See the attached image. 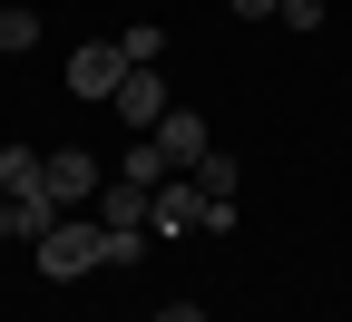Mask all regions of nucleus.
Segmentation results:
<instances>
[{
	"mask_svg": "<svg viewBox=\"0 0 352 322\" xmlns=\"http://www.w3.org/2000/svg\"><path fill=\"white\" fill-rule=\"evenodd\" d=\"M118 176H138V186H166V176H176V166H166V147H157V137H138V147H127V157H118Z\"/></svg>",
	"mask_w": 352,
	"mask_h": 322,
	"instance_id": "obj_11",
	"label": "nucleus"
},
{
	"mask_svg": "<svg viewBox=\"0 0 352 322\" xmlns=\"http://www.w3.org/2000/svg\"><path fill=\"white\" fill-rule=\"evenodd\" d=\"M0 49H10V59H30V49H39V10H20V0H0Z\"/></svg>",
	"mask_w": 352,
	"mask_h": 322,
	"instance_id": "obj_9",
	"label": "nucleus"
},
{
	"mask_svg": "<svg viewBox=\"0 0 352 322\" xmlns=\"http://www.w3.org/2000/svg\"><path fill=\"white\" fill-rule=\"evenodd\" d=\"M0 244H20V205L10 196H0Z\"/></svg>",
	"mask_w": 352,
	"mask_h": 322,
	"instance_id": "obj_16",
	"label": "nucleus"
},
{
	"mask_svg": "<svg viewBox=\"0 0 352 322\" xmlns=\"http://www.w3.org/2000/svg\"><path fill=\"white\" fill-rule=\"evenodd\" d=\"M88 264H98V225H88V215H59L50 235H39V273H50V284H78Z\"/></svg>",
	"mask_w": 352,
	"mask_h": 322,
	"instance_id": "obj_1",
	"label": "nucleus"
},
{
	"mask_svg": "<svg viewBox=\"0 0 352 322\" xmlns=\"http://www.w3.org/2000/svg\"><path fill=\"white\" fill-rule=\"evenodd\" d=\"M147 322H206V312H196V303H157Z\"/></svg>",
	"mask_w": 352,
	"mask_h": 322,
	"instance_id": "obj_14",
	"label": "nucleus"
},
{
	"mask_svg": "<svg viewBox=\"0 0 352 322\" xmlns=\"http://www.w3.org/2000/svg\"><path fill=\"white\" fill-rule=\"evenodd\" d=\"M98 225H118V235H147V186H138V176H108V186H98Z\"/></svg>",
	"mask_w": 352,
	"mask_h": 322,
	"instance_id": "obj_7",
	"label": "nucleus"
},
{
	"mask_svg": "<svg viewBox=\"0 0 352 322\" xmlns=\"http://www.w3.org/2000/svg\"><path fill=\"white\" fill-rule=\"evenodd\" d=\"M147 254V235H118V225H98V264H138Z\"/></svg>",
	"mask_w": 352,
	"mask_h": 322,
	"instance_id": "obj_12",
	"label": "nucleus"
},
{
	"mask_svg": "<svg viewBox=\"0 0 352 322\" xmlns=\"http://www.w3.org/2000/svg\"><path fill=\"white\" fill-rule=\"evenodd\" d=\"M108 108H118L127 127H157V117H166L176 98H166V78H157V69H127V78H118V98H108Z\"/></svg>",
	"mask_w": 352,
	"mask_h": 322,
	"instance_id": "obj_6",
	"label": "nucleus"
},
{
	"mask_svg": "<svg viewBox=\"0 0 352 322\" xmlns=\"http://www.w3.org/2000/svg\"><path fill=\"white\" fill-rule=\"evenodd\" d=\"M226 10H235V20H274V0H226Z\"/></svg>",
	"mask_w": 352,
	"mask_h": 322,
	"instance_id": "obj_15",
	"label": "nucleus"
},
{
	"mask_svg": "<svg viewBox=\"0 0 352 322\" xmlns=\"http://www.w3.org/2000/svg\"><path fill=\"white\" fill-rule=\"evenodd\" d=\"M0 196H50V157H30V147H0Z\"/></svg>",
	"mask_w": 352,
	"mask_h": 322,
	"instance_id": "obj_8",
	"label": "nucleus"
},
{
	"mask_svg": "<svg viewBox=\"0 0 352 322\" xmlns=\"http://www.w3.org/2000/svg\"><path fill=\"white\" fill-rule=\"evenodd\" d=\"M118 49H127V69H157V59H166V30H157V20H127Z\"/></svg>",
	"mask_w": 352,
	"mask_h": 322,
	"instance_id": "obj_10",
	"label": "nucleus"
},
{
	"mask_svg": "<svg viewBox=\"0 0 352 322\" xmlns=\"http://www.w3.org/2000/svg\"><path fill=\"white\" fill-rule=\"evenodd\" d=\"M108 176H98V147H50V196H59V215L69 205H88Z\"/></svg>",
	"mask_w": 352,
	"mask_h": 322,
	"instance_id": "obj_4",
	"label": "nucleus"
},
{
	"mask_svg": "<svg viewBox=\"0 0 352 322\" xmlns=\"http://www.w3.org/2000/svg\"><path fill=\"white\" fill-rule=\"evenodd\" d=\"M274 20L284 30H323V0H274Z\"/></svg>",
	"mask_w": 352,
	"mask_h": 322,
	"instance_id": "obj_13",
	"label": "nucleus"
},
{
	"mask_svg": "<svg viewBox=\"0 0 352 322\" xmlns=\"http://www.w3.org/2000/svg\"><path fill=\"white\" fill-rule=\"evenodd\" d=\"M118 78H127V49H118V39L69 49V98H118Z\"/></svg>",
	"mask_w": 352,
	"mask_h": 322,
	"instance_id": "obj_3",
	"label": "nucleus"
},
{
	"mask_svg": "<svg viewBox=\"0 0 352 322\" xmlns=\"http://www.w3.org/2000/svg\"><path fill=\"white\" fill-rule=\"evenodd\" d=\"M147 235H206V196H196V176L147 186Z\"/></svg>",
	"mask_w": 352,
	"mask_h": 322,
	"instance_id": "obj_2",
	"label": "nucleus"
},
{
	"mask_svg": "<svg viewBox=\"0 0 352 322\" xmlns=\"http://www.w3.org/2000/svg\"><path fill=\"white\" fill-rule=\"evenodd\" d=\"M147 137H157V147H166V166H176V176H186V166H196V157L215 147V137H206V117H196V108H166V117H157Z\"/></svg>",
	"mask_w": 352,
	"mask_h": 322,
	"instance_id": "obj_5",
	"label": "nucleus"
}]
</instances>
